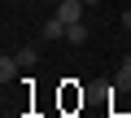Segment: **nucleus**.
<instances>
[{
  "mask_svg": "<svg viewBox=\"0 0 131 118\" xmlns=\"http://www.w3.org/2000/svg\"><path fill=\"white\" fill-rule=\"evenodd\" d=\"M122 26H127V31H131V9H122Z\"/></svg>",
  "mask_w": 131,
  "mask_h": 118,
  "instance_id": "nucleus-7",
  "label": "nucleus"
},
{
  "mask_svg": "<svg viewBox=\"0 0 131 118\" xmlns=\"http://www.w3.org/2000/svg\"><path fill=\"white\" fill-rule=\"evenodd\" d=\"M13 57H18V66H22V70H31V66H35V48H18Z\"/></svg>",
  "mask_w": 131,
  "mask_h": 118,
  "instance_id": "nucleus-6",
  "label": "nucleus"
},
{
  "mask_svg": "<svg viewBox=\"0 0 131 118\" xmlns=\"http://www.w3.org/2000/svg\"><path fill=\"white\" fill-rule=\"evenodd\" d=\"M44 39H66V22H61L57 13H48V18H44Z\"/></svg>",
  "mask_w": 131,
  "mask_h": 118,
  "instance_id": "nucleus-3",
  "label": "nucleus"
},
{
  "mask_svg": "<svg viewBox=\"0 0 131 118\" xmlns=\"http://www.w3.org/2000/svg\"><path fill=\"white\" fill-rule=\"evenodd\" d=\"M83 5H88V9H92V5H101V0H83Z\"/></svg>",
  "mask_w": 131,
  "mask_h": 118,
  "instance_id": "nucleus-8",
  "label": "nucleus"
},
{
  "mask_svg": "<svg viewBox=\"0 0 131 118\" xmlns=\"http://www.w3.org/2000/svg\"><path fill=\"white\" fill-rule=\"evenodd\" d=\"M48 5H57V0H48Z\"/></svg>",
  "mask_w": 131,
  "mask_h": 118,
  "instance_id": "nucleus-10",
  "label": "nucleus"
},
{
  "mask_svg": "<svg viewBox=\"0 0 131 118\" xmlns=\"http://www.w3.org/2000/svg\"><path fill=\"white\" fill-rule=\"evenodd\" d=\"M18 74H22V66H18V57H0V83H18Z\"/></svg>",
  "mask_w": 131,
  "mask_h": 118,
  "instance_id": "nucleus-2",
  "label": "nucleus"
},
{
  "mask_svg": "<svg viewBox=\"0 0 131 118\" xmlns=\"http://www.w3.org/2000/svg\"><path fill=\"white\" fill-rule=\"evenodd\" d=\"M88 39V26L83 22H70V26H66V44H83Z\"/></svg>",
  "mask_w": 131,
  "mask_h": 118,
  "instance_id": "nucleus-4",
  "label": "nucleus"
},
{
  "mask_svg": "<svg viewBox=\"0 0 131 118\" xmlns=\"http://www.w3.org/2000/svg\"><path fill=\"white\" fill-rule=\"evenodd\" d=\"M83 9H88L83 0H57V9H52V13H57L66 26H70V22H83Z\"/></svg>",
  "mask_w": 131,
  "mask_h": 118,
  "instance_id": "nucleus-1",
  "label": "nucleus"
},
{
  "mask_svg": "<svg viewBox=\"0 0 131 118\" xmlns=\"http://www.w3.org/2000/svg\"><path fill=\"white\" fill-rule=\"evenodd\" d=\"M114 83H118V88H131V57H127V61L118 66V74H114Z\"/></svg>",
  "mask_w": 131,
  "mask_h": 118,
  "instance_id": "nucleus-5",
  "label": "nucleus"
},
{
  "mask_svg": "<svg viewBox=\"0 0 131 118\" xmlns=\"http://www.w3.org/2000/svg\"><path fill=\"white\" fill-rule=\"evenodd\" d=\"M127 52H131V31H127Z\"/></svg>",
  "mask_w": 131,
  "mask_h": 118,
  "instance_id": "nucleus-9",
  "label": "nucleus"
}]
</instances>
